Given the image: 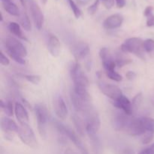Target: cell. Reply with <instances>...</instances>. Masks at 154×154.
I'll list each match as a JSON object with an SVG mask.
<instances>
[{
    "mask_svg": "<svg viewBox=\"0 0 154 154\" xmlns=\"http://www.w3.org/2000/svg\"><path fill=\"white\" fill-rule=\"evenodd\" d=\"M105 73H106L107 77H108L109 79L112 80V81H117V82H120V81H122V80H123L122 75H120V74L117 73L115 70L105 72Z\"/></svg>",
    "mask_w": 154,
    "mask_h": 154,
    "instance_id": "cell-32",
    "label": "cell"
},
{
    "mask_svg": "<svg viewBox=\"0 0 154 154\" xmlns=\"http://www.w3.org/2000/svg\"><path fill=\"white\" fill-rule=\"evenodd\" d=\"M20 76L26 80L28 82L32 83V84L37 85L40 83L41 81V77L39 75H20Z\"/></svg>",
    "mask_w": 154,
    "mask_h": 154,
    "instance_id": "cell-30",
    "label": "cell"
},
{
    "mask_svg": "<svg viewBox=\"0 0 154 154\" xmlns=\"http://www.w3.org/2000/svg\"><path fill=\"white\" fill-rule=\"evenodd\" d=\"M115 2L116 5H117V7L119 8H122L126 4V0H115Z\"/></svg>",
    "mask_w": 154,
    "mask_h": 154,
    "instance_id": "cell-40",
    "label": "cell"
},
{
    "mask_svg": "<svg viewBox=\"0 0 154 154\" xmlns=\"http://www.w3.org/2000/svg\"><path fill=\"white\" fill-rule=\"evenodd\" d=\"M14 114L20 124L29 123V114L26 109L22 104L16 102L14 105Z\"/></svg>",
    "mask_w": 154,
    "mask_h": 154,
    "instance_id": "cell-19",
    "label": "cell"
},
{
    "mask_svg": "<svg viewBox=\"0 0 154 154\" xmlns=\"http://www.w3.org/2000/svg\"><path fill=\"white\" fill-rule=\"evenodd\" d=\"M11 2V0H2V2L3 3H6V2Z\"/></svg>",
    "mask_w": 154,
    "mask_h": 154,
    "instance_id": "cell-47",
    "label": "cell"
},
{
    "mask_svg": "<svg viewBox=\"0 0 154 154\" xmlns=\"http://www.w3.org/2000/svg\"><path fill=\"white\" fill-rule=\"evenodd\" d=\"M35 113L36 120H37L38 130L39 135L43 138L47 137V123L49 118V113L48 108L44 104H36L35 106Z\"/></svg>",
    "mask_w": 154,
    "mask_h": 154,
    "instance_id": "cell-3",
    "label": "cell"
},
{
    "mask_svg": "<svg viewBox=\"0 0 154 154\" xmlns=\"http://www.w3.org/2000/svg\"><path fill=\"white\" fill-rule=\"evenodd\" d=\"M147 21H146V25L148 27H154V14L153 13L151 14L146 17Z\"/></svg>",
    "mask_w": 154,
    "mask_h": 154,
    "instance_id": "cell-37",
    "label": "cell"
},
{
    "mask_svg": "<svg viewBox=\"0 0 154 154\" xmlns=\"http://www.w3.org/2000/svg\"><path fill=\"white\" fill-rule=\"evenodd\" d=\"M89 138H90L92 147H93V150L95 154H102V142H101L100 138H99L98 135H92V136H90Z\"/></svg>",
    "mask_w": 154,
    "mask_h": 154,
    "instance_id": "cell-22",
    "label": "cell"
},
{
    "mask_svg": "<svg viewBox=\"0 0 154 154\" xmlns=\"http://www.w3.org/2000/svg\"><path fill=\"white\" fill-rule=\"evenodd\" d=\"M152 102L154 104V96H153V98H152Z\"/></svg>",
    "mask_w": 154,
    "mask_h": 154,
    "instance_id": "cell-49",
    "label": "cell"
},
{
    "mask_svg": "<svg viewBox=\"0 0 154 154\" xmlns=\"http://www.w3.org/2000/svg\"><path fill=\"white\" fill-rule=\"evenodd\" d=\"M153 6H150V5L147 6V7H146V8L144 9V15L145 17H147L148 15L153 14Z\"/></svg>",
    "mask_w": 154,
    "mask_h": 154,
    "instance_id": "cell-39",
    "label": "cell"
},
{
    "mask_svg": "<svg viewBox=\"0 0 154 154\" xmlns=\"http://www.w3.org/2000/svg\"><path fill=\"white\" fill-rule=\"evenodd\" d=\"M86 118V132L88 137L92 135H98V132L100 129L101 120L98 113L93 108L91 111L85 115Z\"/></svg>",
    "mask_w": 154,
    "mask_h": 154,
    "instance_id": "cell-7",
    "label": "cell"
},
{
    "mask_svg": "<svg viewBox=\"0 0 154 154\" xmlns=\"http://www.w3.org/2000/svg\"><path fill=\"white\" fill-rule=\"evenodd\" d=\"M48 49L53 57H58L61 52V44L58 38L54 35H51L48 38Z\"/></svg>",
    "mask_w": 154,
    "mask_h": 154,
    "instance_id": "cell-18",
    "label": "cell"
},
{
    "mask_svg": "<svg viewBox=\"0 0 154 154\" xmlns=\"http://www.w3.org/2000/svg\"><path fill=\"white\" fill-rule=\"evenodd\" d=\"M41 2H42V4H44V5H45L47 3V1H48V0H40Z\"/></svg>",
    "mask_w": 154,
    "mask_h": 154,
    "instance_id": "cell-48",
    "label": "cell"
},
{
    "mask_svg": "<svg viewBox=\"0 0 154 154\" xmlns=\"http://www.w3.org/2000/svg\"><path fill=\"white\" fill-rule=\"evenodd\" d=\"M29 6L30 12H31L32 17L35 26L37 29L40 30L43 26L44 21H45L43 12L35 0H29Z\"/></svg>",
    "mask_w": 154,
    "mask_h": 154,
    "instance_id": "cell-10",
    "label": "cell"
},
{
    "mask_svg": "<svg viewBox=\"0 0 154 154\" xmlns=\"http://www.w3.org/2000/svg\"><path fill=\"white\" fill-rule=\"evenodd\" d=\"M64 154H78V153H77V152H75V150H72V149L68 148V149H66V150H65Z\"/></svg>",
    "mask_w": 154,
    "mask_h": 154,
    "instance_id": "cell-45",
    "label": "cell"
},
{
    "mask_svg": "<svg viewBox=\"0 0 154 154\" xmlns=\"http://www.w3.org/2000/svg\"><path fill=\"white\" fill-rule=\"evenodd\" d=\"M0 63H1V64L4 66H8L10 64L9 60L2 52L0 53Z\"/></svg>",
    "mask_w": 154,
    "mask_h": 154,
    "instance_id": "cell-36",
    "label": "cell"
},
{
    "mask_svg": "<svg viewBox=\"0 0 154 154\" xmlns=\"http://www.w3.org/2000/svg\"><path fill=\"white\" fill-rule=\"evenodd\" d=\"M54 108L57 117L60 120H65L68 116V108L61 95L56 96L54 101Z\"/></svg>",
    "mask_w": 154,
    "mask_h": 154,
    "instance_id": "cell-15",
    "label": "cell"
},
{
    "mask_svg": "<svg viewBox=\"0 0 154 154\" xmlns=\"http://www.w3.org/2000/svg\"><path fill=\"white\" fill-rule=\"evenodd\" d=\"M125 132L131 136H139L142 135L146 132L143 123L142 118H132L129 126L126 128Z\"/></svg>",
    "mask_w": 154,
    "mask_h": 154,
    "instance_id": "cell-13",
    "label": "cell"
},
{
    "mask_svg": "<svg viewBox=\"0 0 154 154\" xmlns=\"http://www.w3.org/2000/svg\"><path fill=\"white\" fill-rule=\"evenodd\" d=\"M17 134L20 139L24 144L31 148H36L38 147V141L29 123L20 124Z\"/></svg>",
    "mask_w": 154,
    "mask_h": 154,
    "instance_id": "cell-5",
    "label": "cell"
},
{
    "mask_svg": "<svg viewBox=\"0 0 154 154\" xmlns=\"http://www.w3.org/2000/svg\"><path fill=\"white\" fill-rule=\"evenodd\" d=\"M20 23L25 31L30 32L32 30V23L26 11H22L19 17Z\"/></svg>",
    "mask_w": 154,
    "mask_h": 154,
    "instance_id": "cell-23",
    "label": "cell"
},
{
    "mask_svg": "<svg viewBox=\"0 0 154 154\" xmlns=\"http://www.w3.org/2000/svg\"><path fill=\"white\" fill-rule=\"evenodd\" d=\"M132 118L124 112L116 113L112 118V126L116 131H126Z\"/></svg>",
    "mask_w": 154,
    "mask_h": 154,
    "instance_id": "cell-11",
    "label": "cell"
},
{
    "mask_svg": "<svg viewBox=\"0 0 154 154\" xmlns=\"http://www.w3.org/2000/svg\"><path fill=\"white\" fill-rule=\"evenodd\" d=\"M70 75L74 83V88L88 89L89 80L83 71L78 62H75L71 66Z\"/></svg>",
    "mask_w": 154,
    "mask_h": 154,
    "instance_id": "cell-4",
    "label": "cell"
},
{
    "mask_svg": "<svg viewBox=\"0 0 154 154\" xmlns=\"http://www.w3.org/2000/svg\"><path fill=\"white\" fill-rule=\"evenodd\" d=\"M114 106L117 107V108L121 110L123 112L127 115L131 116L133 113V109H132V102L129 101V99L127 97L123 95L121 97L119 98L117 100L114 101Z\"/></svg>",
    "mask_w": 154,
    "mask_h": 154,
    "instance_id": "cell-17",
    "label": "cell"
},
{
    "mask_svg": "<svg viewBox=\"0 0 154 154\" xmlns=\"http://www.w3.org/2000/svg\"><path fill=\"white\" fill-rule=\"evenodd\" d=\"M54 126L60 134H62L64 137H67V138H69L70 141L74 143L75 146L78 149L81 154H89L86 146L82 142L79 136L73 130L58 121L54 122Z\"/></svg>",
    "mask_w": 154,
    "mask_h": 154,
    "instance_id": "cell-1",
    "label": "cell"
},
{
    "mask_svg": "<svg viewBox=\"0 0 154 154\" xmlns=\"http://www.w3.org/2000/svg\"><path fill=\"white\" fill-rule=\"evenodd\" d=\"M8 30L10 31V32L11 34H13L14 35L17 37L18 38L26 41V42H28V38L23 34V32L22 29L20 28V26L17 23L11 22L8 24Z\"/></svg>",
    "mask_w": 154,
    "mask_h": 154,
    "instance_id": "cell-21",
    "label": "cell"
},
{
    "mask_svg": "<svg viewBox=\"0 0 154 154\" xmlns=\"http://www.w3.org/2000/svg\"><path fill=\"white\" fill-rule=\"evenodd\" d=\"M146 131H150L154 133V119L150 117H141Z\"/></svg>",
    "mask_w": 154,
    "mask_h": 154,
    "instance_id": "cell-28",
    "label": "cell"
},
{
    "mask_svg": "<svg viewBox=\"0 0 154 154\" xmlns=\"http://www.w3.org/2000/svg\"><path fill=\"white\" fill-rule=\"evenodd\" d=\"M138 154H153V152L151 151L150 147H147V148L143 149L142 150H141V151L138 153Z\"/></svg>",
    "mask_w": 154,
    "mask_h": 154,
    "instance_id": "cell-42",
    "label": "cell"
},
{
    "mask_svg": "<svg viewBox=\"0 0 154 154\" xmlns=\"http://www.w3.org/2000/svg\"><path fill=\"white\" fill-rule=\"evenodd\" d=\"M72 122H73L74 125H75V129H76L78 134L81 136H84L85 134H87V132H86V126H87V124H86L85 121L79 115H78L76 114L72 115Z\"/></svg>",
    "mask_w": 154,
    "mask_h": 154,
    "instance_id": "cell-20",
    "label": "cell"
},
{
    "mask_svg": "<svg viewBox=\"0 0 154 154\" xmlns=\"http://www.w3.org/2000/svg\"><path fill=\"white\" fill-rule=\"evenodd\" d=\"M115 63L117 67L122 68L123 67V66H126V65L132 63V60H131L130 59H127L126 58V57H123V56L119 54V55L117 57V58H116Z\"/></svg>",
    "mask_w": 154,
    "mask_h": 154,
    "instance_id": "cell-29",
    "label": "cell"
},
{
    "mask_svg": "<svg viewBox=\"0 0 154 154\" xmlns=\"http://www.w3.org/2000/svg\"><path fill=\"white\" fill-rule=\"evenodd\" d=\"M150 150H151V151L153 152V153L154 154V144H153L151 146H150Z\"/></svg>",
    "mask_w": 154,
    "mask_h": 154,
    "instance_id": "cell-46",
    "label": "cell"
},
{
    "mask_svg": "<svg viewBox=\"0 0 154 154\" xmlns=\"http://www.w3.org/2000/svg\"><path fill=\"white\" fill-rule=\"evenodd\" d=\"M4 45L6 52H12L20 56L23 58L27 56V50L23 45L17 39L13 37L5 38Z\"/></svg>",
    "mask_w": 154,
    "mask_h": 154,
    "instance_id": "cell-8",
    "label": "cell"
},
{
    "mask_svg": "<svg viewBox=\"0 0 154 154\" xmlns=\"http://www.w3.org/2000/svg\"><path fill=\"white\" fill-rule=\"evenodd\" d=\"M66 1H67V2L69 3V7H70L71 10H72V12H73L75 18H76V19H78V18L81 17V9L78 8V6L77 5L76 3H75L73 0H66Z\"/></svg>",
    "mask_w": 154,
    "mask_h": 154,
    "instance_id": "cell-27",
    "label": "cell"
},
{
    "mask_svg": "<svg viewBox=\"0 0 154 154\" xmlns=\"http://www.w3.org/2000/svg\"><path fill=\"white\" fill-rule=\"evenodd\" d=\"M120 50L123 53H130L141 59H144V41L140 38L132 37L126 39L120 46Z\"/></svg>",
    "mask_w": 154,
    "mask_h": 154,
    "instance_id": "cell-2",
    "label": "cell"
},
{
    "mask_svg": "<svg viewBox=\"0 0 154 154\" xmlns=\"http://www.w3.org/2000/svg\"><path fill=\"white\" fill-rule=\"evenodd\" d=\"M120 154H135L133 150L130 148H126L121 151Z\"/></svg>",
    "mask_w": 154,
    "mask_h": 154,
    "instance_id": "cell-43",
    "label": "cell"
},
{
    "mask_svg": "<svg viewBox=\"0 0 154 154\" xmlns=\"http://www.w3.org/2000/svg\"><path fill=\"white\" fill-rule=\"evenodd\" d=\"M153 132H150V131H146V132L142 135L141 143H142L143 144H150L153 138Z\"/></svg>",
    "mask_w": 154,
    "mask_h": 154,
    "instance_id": "cell-34",
    "label": "cell"
},
{
    "mask_svg": "<svg viewBox=\"0 0 154 154\" xmlns=\"http://www.w3.org/2000/svg\"><path fill=\"white\" fill-rule=\"evenodd\" d=\"M99 3H100V0H96V1L93 2V4H92L88 8L87 11H88V13L90 14L93 15L96 14L98 8H99Z\"/></svg>",
    "mask_w": 154,
    "mask_h": 154,
    "instance_id": "cell-35",
    "label": "cell"
},
{
    "mask_svg": "<svg viewBox=\"0 0 154 154\" xmlns=\"http://www.w3.org/2000/svg\"><path fill=\"white\" fill-rule=\"evenodd\" d=\"M70 96L74 109L75 110V111L78 114L79 113V114H83L84 115H87L90 111H91L93 109L91 104V100L81 97L78 94H76L73 91V90L71 91Z\"/></svg>",
    "mask_w": 154,
    "mask_h": 154,
    "instance_id": "cell-6",
    "label": "cell"
},
{
    "mask_svg": "<svg viewBox=\"0 0 154 154\" xmlns=\"http://www.w3.org/2000/svg\"><path fill=\"white\" fill-rule=\"evenodd\" d=\"M99 57H100L102 62H105L106 60H111V59L113 58L112 56L111 55L109 49L107 48H101L100 51H99Z\"/></svg>",
    "mask_w": 154,
    "mask_h": 154,
    "instance_id": "cell-33",
    "label": "cell"
},
{
    "mask_svg": "<svg viewBox=\"0 0 154 154\" xmlns=\"http://www.w3.org/2000/svg\"><path fill=\"white\" fill-rule=\"evenodd\" d=\"M90 46L84 42H79L72 47V53L76 62L84 60L90 54Z\"/></svg>",
    "mask_w": 154,
    "mask_h": 154,
    "instance_id": "cell-12",
    "label": "cell"
},
{
    "mask_svg": "<svg viewBox=\"0 0 154 154\" xmlns=\"http://www.w3.org/2000/svg\"><path fill=\"white\" fill-rule=\"evenodd\" d=\"M29 0H20L21 5H22V6L25 9H26L27 5H29Z\"/></svg>",
    "mask_w": 154,
    "mask_h": 154,
    "instance_id": "cell-44",
    "label": "cell"
},
{
    "mask_svg": "<svg viewBox=\"0 0 154 154\" xmlns=\"http://www.w3.org/2000/svg\"><path fill=\"white\" fill-rule=\"evenodd\" d=\"M1 129L5 134L6 138H10V140L13 138L14 133H17L19 126L12 119L9 117H2L1 120Z\"/></svg>",
    "mask_w": 154,
    "mask_h": 154,
    "instance_id": "cell-14",
    "label": "cell"
},
{
    "mask_svg": "<svg viewBox=\"0 0 154 154\" xmlns=\"http://www.w3.org/2000/svg\"><path fill=\"white\" fill-rule=\"evenodd\" d=\"M98 87L104 95L114 101L117 100L123 95L120 87L114 84H108L104 81H98Z\"/></svg>",
    "mask_w": 154,
    "mask_h": 154,
    "instance_id": "cell-9",
    "label": "cell"
},
{
    "mask_svg": "<svg viewBox=\"0 0 154 154\" xmlns=\"http://www.w3.org/2000/svg\"><path fill=\"white\" fill-rule=\"evenodd\" d=\"M144 50L146 53L152 54L154 52V40L151 38L144 41Z\"/></svg>",
    "mask_w": 154,
    "mask_h": 154,
    "instance_id": "cell-31",
    "label": "cell"
},
{
    "mask_svg": "<svg viewBox=\"0 0 154 154\" xmlns=\"http://www.w3.org/2000/svg\"><path fill=\"white\" fill-rule=\"evenodd\" d=\"M126 77L128 78L129 80H132L136 77V74L134 72H132V71H129L126 74Z\"/></svg>",
    "mask_w": 154,
    "mask_h": 154,
    "instance_id": "cell-41",
    "label": "cell"
},
{
    "mask_svg": "<svg viewBox=\"0 0 154 154\" xmlns=\"http://www.w3.org/2000/svg\"><path fill=\"white\" fill-rule=\"evenodd\" d=\"M2 5L5 11H7L9 14L12 15V16L20 17L21 12L20 11L18 7L14 3L12 2H9L3 3Z\"/></svg>",
    "mask_w": 154,
    "mask_h": 154,
    "instance_id": "cell-24",
    "label": "cell"
},
{
    "mask_svg": "<svg viewBox=\"0 0 154 154\" xmlns=\"http://www.w3.org/2000/svg\"><path fill=\"white\" fill-rule=\"evenodd\" d=\"M1 109L8 117H12L14 115V107L13 103L11 101H8L5 102L1 101Z\"/></svg>",
    "mask_w": 154,
    "mask_h": 154,
    "instance_id": "cell-25",
    "label": "cell"
},
{
    "mask_svg": "<svg viewBox=\"0 0 154 154\" xmlns=\"http://www.w3.org/2000/svg\"><path fill=\"white\" fill-rule=\"evenodd\" d=\"M102 2L103 5L107 9H111L114 5V2L115 0H100Z\"/></svg>",
    "mask_w": 154,
    "mask_h": 154,
    "instance_id": "cell-38",
    "label": "cell"
},
{
    "mask_svg": "<svg viewBox=\"0 0 154 154\" xmlns=\"http://www.w3.org/2000/svg\"><path fill=\"white\" fill-rule=\"evenodd\" d=\"M143 100V95L142 93H138L135 96L132 101V109H133V112L138 110L139 107L141 106V103H142Z\"/></svg>",
    "mask_w": 154,
    "mask_h": 154,
    "instance_id": "cell-26",
    "label": "cell"
},
{
    "mask_svg": "<svg viewBox=\"0 0 154 154\" xmlns=\"http://www.w3.org/2000/svg\"><path fill=\"white\" fill-rule=\"evenodd\" d=\"M123 17L119 14H115L108 17L103 22V27L107 30H113L120 28L123 24Z\"/></svg>",
    "mask_w": 154,
    "mask_h": 154,
    "instance_id": "cell-16",
    "label": "cell"
}]
</instances>
